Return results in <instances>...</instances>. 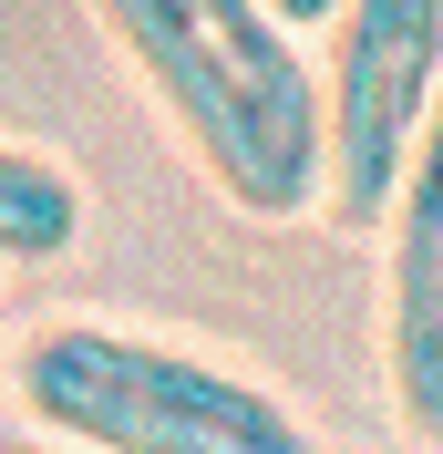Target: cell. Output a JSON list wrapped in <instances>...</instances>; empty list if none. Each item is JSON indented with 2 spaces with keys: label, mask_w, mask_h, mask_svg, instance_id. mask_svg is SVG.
Instances as JSON below:
<instances>
[{
  "label": "cell",
  "mask_w": 443,
  "mask_h": 454,
  "mask_svg": "<svg viewBox=\"0 0 443 454\" xmlns=\"http://www.w3.org/2000/svg\"><path fill=\"white\" fill-rule=\"evenodd\" d=\"M186 155L237 217H309L330 197V104L268 0H93Z\"/></svg>",
  "instance_id": "6da1fadb"
},
{
  "label": "cell",
  "mask_w": 443,
  "mask_h": 454,
  "mask_svg": "<svg viewBox=\"0 0 443 454\" xmlns=\"http://www.w3.org/2000/svg\"><path fill=\"white\" fill-rule=\"evenodd\" d=\"M11 382L31 424L83 454H320L268 382L113 320H42Z\"/></svg>",
  "instance_id": "7a4b0ae2"
},
{
  "label": "cell",
  "mask_w": 443,
  "mask_h": 454,
  "mask_svg": "<svg viewBox=\"0 0 443 454\" xmlns=\"http://www.w3.org/2000/svg\"><path fill=\"white\" fill-rule=\"evenodd\" d=\"M320 104H330V197L320 207L392 217V186L443 104V0H340V52Z\"/></svg>",
  "instance_id": "3957f363"
},
{
  "label": "cell",
  "mask_w": 443,
  "mask_h": 454,
  "mask_svg": "<svg viewBox=\"0 0 443 454\" xmlns=\"http://www.w3.org/2000/svg\"><path fill=\"white\" fill-rule=\"evenodd\" d=\"M382 382L402 434L443 444V104L392 186V279H382Z\"/></svg>",
  "instance_id": "277c9868"
},
{
  "label": "cell",
  "mask_w": 443,
  "mask_h": 454,
  "mask_svg": "<svg viewBox=\"0 0 443 454\" xmlns=\"http://www.w3.org/2000/svg\"><path fill=\"white\" fill-rule=\"evenodd\" d=\"M73 227H83V186L52 155L0 135V258H62Z\"/></svg>",
  "instance_id": "5b68a950"
},
{
  "label": "cell",
  "mask_w": 443,
  "mask_h": 454,
  "mask_svg": "<svg viewBox=\"0 0 443 454\" xmlns=\"http://www.w3.org/2000/svg\"><path fill=\"white\" fill-rule=\"evenodd\" d=\"M268 11H278L289 31H320V21H340V0H268Z\"/></svg>",
  "instance_id": "8992f818"
},
{
  "label": "cell",
  "mask_w": 443,
  "mask_h": 454,
  "mask_svg": "<svg viewBox=\"0 0 443 454\" xmlns=\"http://www.w3.org/2000/svg\"><path fill=\"white\" fill-rule=\"evenodd\" d=\"M0 454H52V444H0Z\"/></svg>",
  "instance_id": "52a82bcc"
}]
</instances>
